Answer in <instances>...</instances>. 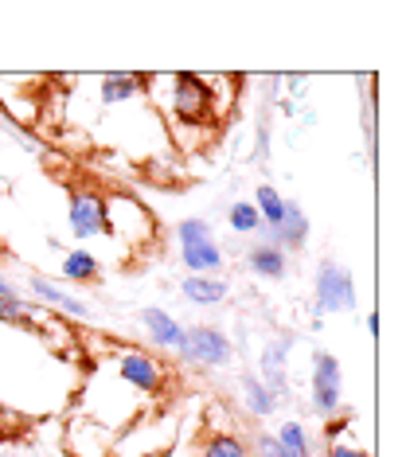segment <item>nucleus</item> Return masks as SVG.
I'll use <instances>...</instances> for the list:
<instances>
[{
    "label": "nucleus",
    "mask_w": 406,
    "mask_h": 457,
    "mask_svg": "<svg viewBox=\"0 0 406 457\" xmlns=\"http://www.w3.org/2000/svg\"><path fill=\"white\" fill-rule=\"evenodd\" d=\"M368 332L371 337H379V313H368Z\"/></svg>",
    "instance_id": "393cba45"
},
{
    "label": "nucleus",
    "mask_w": 406,
    "mask_h": 457,
    "mask_svg": "<svg viewBox=\"0 0 406 457\" xmlns=\"http://www.w3.org/2000/svg\"><path fill=\"white\" fill-rule=\"evenodd\" d=\"M145 95V79L129 75V71H113V75L102 79V106H121V102H133Z\"/></svg>",
    "instance_id": "ddd939ff"
},
{
    "label": "nucleus",
    "mask_w": 406,
    "mask_h": 457,
    "mask_svg": "<svg viewBox=\"0 0 406 457\" xmlns=\"http://www.w3.org/2000/svg\"><path fill=\"white\" fill-rule=\"evenodd\" d=\"M0 121H16V118H12V110L4 106V98H0Z\"/></svg>",
    "instance_id": "a878e982"
},
{
    "label": "nucleus",
    "mask_w": 406,
    "mask_h": 457,
    "mask_svg": "<svg viewBox=\"0 0 406 457\" xmlns=\"http://www.w3.org/2000/svg\"><path fill=\"white\" fill-rule=\"evenodd\" d=\"M67 223H70V235L79 243H90V238H102L106 235V195L98 188H75L70 192V207H67Z\"/></svg>",
    "instance_id": "0eeeda50"
},
{
    "label": "nucleus",
    "mask_w": 406,
    "mask_h": 457,
    "mask_svg": "<svg viewBox=\"0 0 406 457\" xmlns=\"http://www.w3.org/2000/svg\"><path fill=\"white\" fill-rule=\"evenodd\" d=\"M289 352H294V337H274L269 345L262 348V368H258V379L266 383L278 399L289 395Z\"/></svg>",
    "instance_id": "9d476101"
},
{
    "label": "nucleus",
    "mask_w": 406,
    "mask_h": 457,
    "mask_svg": "<svg viewBox=\"0 0 406 457\" xmlns=\"http://www.w3.org/2000/svg\"><path fill=\"white\" fill-rule=\"evenodd\" d=\"M176 243H180V262L187 274H203V278L223 274L227 266L223 246H219L211 223L203 215H187V220L176 223Z\"/></svg>",
    "instance_id": "f257e3e1"
},
{
    "label": "nucleus",
    "mask_w": 406,
    "mask_h": 457,
    "mask_svg": "<svg viewBox=\"0 0 406 457\" xmlns=\"http://www.w3.org/2000/svg\"><path fill=\"white\" fill-rule=\"evenodd\" d=\"M0 129H4V121H0Z\"/></svg>",
    "instance_id": "bb28decb"
},
{
    "label": "nucleus",
    "mask_w": 406,
    "mask_h": 457,
    "mask_svg": "<svg viewBox=\"0 0 406 457\" xmlns=\"http://www.w3.org/2000/svg\"><path fill=\"white\" fill-rule=\"evenodd\" d=\"M262 235V243L269 246H278V251H286V254H294L301 251V246L309 243V215L301 212V204L297 200H286V215H281V223L274 227V231H258Z\"/></svg>",
    "instance_id": "1a4fd4ad"
},
{
    "label": "nucleus",
    "mask_w": 406,
    "mask_h": 457,
    "mask_svg": "<svg viewBox=\"0 0 406 457\" xmlns=\"http://www.w3.org/2000/svg\"><path fill=\"white\" fill-rule=\"evenodd\" d=\"M238 391H243V407H246V414H254V419H269V414L281 407V399H278V395L269 391L258 376H243V379H238Z\"/></svg>",
    "instance_id": "2eb2a0df"
},
{
    "label": "nucleus",
    "mask_w": 406,
    "mask_h": 457,
    "mask_svg": "<svg viewBox=\"0 0 406 457\" xmlns=\"http://www.w3.org/2000/svg\"><path fill=\"white\" fill-rule=\"evenodd\" d=\"M62 278L67 282H75V286H94L102 278V266H98V258H94L90 251H70V254H62Z\"/></svg>",
    "instance_id": "a211bd4d"
},
{
    "label": "nucleus",
    "mask_w": 406,
    "mask_h": 457,
    "mask_svg": "<svg viewBox=\"0 0 406 457\" xmlns=\"http://www.w3.org/2000/svg\"><path fill=\"white\" fill-rule=\"evenodd\" d=\"M227 223H231V231H238V235H258V231H262V220H258V207L250 204V200L231 204V212H227Z\"/></svg>",
    "instance_id": "412c9836"
},
{
    "label": "nucleus",
    "mask_w": 406,
    "mask_h": 457,
    "mask_svg": "<svg viewBox=\"0 0 406 457\" xmlns=\"http://www.w3.org/2000/svg\"><path fill=\"white\" fill-rule=\"evenodd\" d=\"M141 325H145V332H149V340L156 348H180L184 345V325L180 320H172V313H164V309H156V305H149V309H141Z\"/></svg>",
    "instance_id": "9b49d317"
},
{
    "label": "nucleus",
    "mask_w": 406,
    "mask_h": 457,
    "mask_svg": "<svg viewBox=\"0 0 406 457\" xmlns=\"http://www.w3.org/2000/svg\"><path fill=\"white\" fill-rule=\"evenodd\" d=\"M356 309V282L340 262L320 258L317 262V278H312V313L317 320L325 313H352Z\"/></svg>",
    "instance_id": "20e7f679"
},
{
    "label": "nucleus",
    "mask_w": 406,
    "mask_h": 457,
    "mask_svg": "<svg viewBox=\"0 0 406 457\" xmlns=\"http://www.w3.org/2000/svg\"><path fill=\"white\" fill-rule=\"evenodd\" d=\"M254 207H258V220H262L266 231H274V227L281 223V215H286V195H281L274 184H258Z\"/></svg>",
    "instance_id": "6ab92c4d"
},
{
    "label": "nucleus",
    "mask_w": 406,
    "mask_h": 457,
    "mask_svg": "<svg viewBox=\"0 0 406 457\" xmlns=\"http://www.w3.org/2000/svg\"><path fill=\"white\" fill-rule=\"evenodd\" d=\"M176 356L192 368H227L235 360V345L219 325H192L184 328V345L176 348Z\"/></svg>",
    "instance_id": "39448f33"
},
{
    "label": "nucleus",
    "mask_w": 406,
    "mask_h": 457,
    "mask_svg": "<svg viewBox=\"0 0 406 457\" xmlns=\"http://www.w3.org/2000/svg\"><path fill=\"white\" fill-rule=\"evenodd\" d=\"M340 395H344V371H340V360L332 352L317 348L312 352V376H309V407L320 414V419H336L340 411Z\"/></svg>",
    "instance_id": "423d86ee"
},
{
    "label": "nucleus",
    "mask_w": 406,
    "mask_h": 457,
    "mask_svg": "<svg viewBox=\"0 0 406 457\" xmlns=\"http://www.w3.org/2000/svg\"><path fill=\"white\" fill-rule=\"evenodd\" d=\"M325 457H371L368 450H360V445H344V442H332Z\"/></svg>",
    "instance_id": "5701e85b"
},
{
    "label": "nucleus",
    "mask_w": 406,
    "mask_h": 457,
    "mask_svg": "<svg viewBox=\"0 0 406 457\" xmlns=\"http://www.w3.org/2000/svg\"><path fill=\"white\" fill-rule=\"evenodd\" d=\"M274 438H278V445H281V453H286V457H317L312 434L305 430V422H301V419H286L274 430Z\"/></svg>",
    "instance_id": "dca6fc26"
},
{
    "label": "nucleus",
    "mask_w": 406,
    "mask_h": 457,
    "mask_svg": "<svg viewBox=\"0 0 406 457\" xmlns=\"http://www.w3.org/2000/svg\"><path fill=\"white\" fill-rule=\"evenodd\" d=\"M28 289L36 294V301H44V305L59 309V313H70V317H87V305H82L79 297H70L67 289L51 286L47 278H28Z\"/></svg>",
    "instance_id": "f3484780"
},
{
    "label": "nucleus",
    "mask_w": 406,
    "mask_h": 457,
    "mask_svg": "<svg viewBox=\"0 0 406 457\" xmlns=\"http://www.w3.org/2000/svg\"><path fill=\"white\" fill-rule=\"evenodd\" d=\"M169 113L176 118V126L184 129H203L211 121V95H207L203 75H192V71H180V75H169Z\"/></svg>",
    "instance_id": "7ed1b4c3"
},
{
    "label": "nucleus",
    "mask_w": 406,
    "mask_h": 457,
    "mask_svg": "<svg viewBox=\"0 0 406 457\" xmlns=\"http://www.w3.org/2000/svg\"><path fill=\"white\" fill-rule=\"evenodd\" d=\"M246 270L254 278H266V282H281V278L289 274V254L269 243H254L246 251Z\"/></svg>",
    "instance_id": "f8f14e48"
},
{
    "label": "nucleus",
    "mask_w": 406,
    "mask_h": 457,
    "mask_svg": "<svg viewBox=\"0 0 406 457\" xmlns=\"http://www.w3.org/2000/svg\"><path fill=\"white\" fill-rule=\"evenodd\" d=\"M0 297H20V289H16L12 282H4V278H0Z\"/></svg>",
    "instance_id": "b1692460"
},
{
    "label": "nucleus",
    "mask_w": 406,
    "mask_h": 457,
    "mask_svg": "<svg viewBox=\"0 0 406 457\" xmlns=\"http://www.w3.org/2000/svg\"><path fill=\"white\" fill-rule=\"evenodd\" d=\"M200 457H250V442L235 430H215L211 438L203 442Z\"/></svg>",
    "instance_id": "aec40b11"
},
{
    "label": "nucleus",
    "mask_w": 406,
    "mask_h": 457,
    "mask_svg": "<svg viewBox=\"0 0 406 457\" xmlns=\"http://www.w3.org/2000/svg\"><path fill=\"white\" fill-rule=\"evenodd\" d=\"M180 294L192 301V305H219V301L231 297V286L223 278H203V274H187L180 282Z\"/></svg>",
    "instance_id": "4468645a"
},
{
    "label": "nucleus",
    "mask_w": 406,
    "mask_h": 457,
    "mask_svg": "<svg viewBox=\"0 0 406 457\" xmlns=\"http://www.w3.org/2000/svg\"><path fill=\"white\" fill-rule=\"evenodd\" d=\"M113 371L125 387L141 391V395H156L164 387V363L153 356V352H141V348H125L118 360H113Z\"/></svg>",
    "instance_id": "6e6552de"
},
{
    "label": "nucleus",
    "mask_w": 406,
    "mask_h": 457,
    "mask_svg": "<svg viewBox=\"0 0 406 457\" xmlns=\"http://www.w3.org/2000/svg\"><path fill=\"white\" fill-rule=\"evenodd\" d=\"M250 457H286V453H281L274 434L262 430V434H254V442H250Z\"/></svg>",
    "instance_id": "4be33fe9"
},
{
    "label": "nucleus",
    "mask_w": 406,
    "mask_h": 457,
    "mask_svg": "<svg viewBox=\"0 0 406 457\" xmlns=\"http://www.w3.org/2000/svg\"><path fill=\"white\" fill-rule=\"evenodd\" d=\"M106 235L121 238L125 246H149L156 238V220L141 200L125 192H113L106 200Z\"/></svg>",
    "instance_id": "f03ea898"
}]
</instances>
